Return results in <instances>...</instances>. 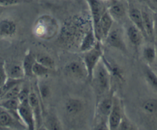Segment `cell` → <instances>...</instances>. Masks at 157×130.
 Wrapping results in <instances>:
<instances>
[{"instance_id":"6","label":"cell","mask_w":157,"mask_h":130,"mask_svg":"<svg viewBox=\"0 0 157 130\" xmlns=\"http://www.w3.org/2000/svg\"><path fill=\"white\" fill-rule=\"evenodd\" d=\"M123 113L120 100L115 96L113 97V105L107 118L109 129H117L121 121Z\"/></svg>"},{"instance_id":"25","label":"cell","mask_w":157,"mask_h":130,"mask_svg":"<svg viewBox=\"0 0 157 130\" xmlns=\"http://www.w3.org/2000/svg\"><path fill=\"white\" fill-rule=\"evenodd\" d=\"M143 111L148 115L157 113V99H148L142 104Z\"/></svg>"},{"instance_id":"8","label":"cell","mask_w":157,"mask_h":130,"mask_svg":"<svg viewBox=\"0 0 157 130\" xmlns=\"http://www.w3.org/2000/svg\"><path fill=\"white\" fill-rule=\"evenodd\" d=\"M64 69L68 75L75 79L82 80L87 78V71L83 61H72L65 66Z\"/></svg>"},{"instance_id":"9","label":"cell","mask_w":157,"mask_h":130,"mask_svg":"<svg viewBox=\"0 0 157 130\" xmlns=\"http://www.w3.org/2000/svg\"><path fill=\"white\" fill-rule=\"evenodd\" d=\"M90 9L91 18H92V27L95 29L99 25L100 19L105 11L104 6L99 0H86Z\"/></svg>"},{"instance_id":"2","label":"cell","mask_w":157,"mask_h":130,"mask_svg":"<svg viewBox=\"0 0 157 130\" xmlns=\"http://www.w3.org/2000/svg\"><path fill=\"white\" fill-rule=\"evenodd\" d=\"M93 80L101 93L109 92L111 86V75L101 59L94 70L92 80Z\"/></svg>"},{"instance_id":"5","label":"cell","mask_w":157,"mask_h":130,"mask_svg":"<svg viewBox=\"0 0 157 130\" xmlns=\"http://www.w3.org/2000/svg\"><path fill=\"white\" fill-rule=\"evenodd\" d=\"M105 43L110 47L126 52L127 50L123 32L120 28L111 29L105 39Z\"/></svg>"},{"instance_id":"3","label":"cell","mask_w":157,"mask_h":130,"mask_svg":"<svg viewBox=\"0 0 157 130\" xmlns=\"http://www.w3.org/2000/svg\"><path fill=\"white\" fill-rule=\"evenodd\" d=\"M100 42L98 41L93 48L83 53L82 61L87 71V78L90 82H92L94 70L103 56V51Z\"/></svg>"},{"instance_id":"13","label":"cell","mask_w":157,"mask_h":130,"mask_svg":"<svg viewBox=\"0 0 157 130\" xmlns=\"http://www.w3.org/2000/svg\"><path fill=\"white\" fill-rule=\"evenodd\" d=\"M98 40L95 37L93 27L88 30L82 38L79 47V50L82 53H85L93 48L96 44Z\"/></svg>"},{"instance_id":"38","label":"cell","mask_w":157,"mask_h":130,"mask_svg":"<svg viewBox=\"0 0 157 130\" xmlns=\"http://www.w3.org/2000/svg\"><path fill=\"white\" fill-rule=\"evenodd\" d=\"M155 72L157 74V65H156V71H155Z\"/></svg>"},{"instance_id":"31","label":"cell","mask_w":157,"mask_h":130,"mask_svg":"<svg viewBox=\"0 0 157 130\" xmlns=\"http://www.w3.org/2000/svg\"><path fill=\"white\" fill-rule=\"evenodd\" d=\"M8 78L6 64L3 62H0V87H1L7 81Z\"/></svg>"},{"instance_id":"11","label":"cell","mask_w":157,"mask_h":130,"mask_svg":"<svg viewBox=\"0 0 157 130\" xmlns=\"http://www.w3.org/2000/svg\"><path fill=\"white\" fill-rule=\"evenodd\" d=\"M107 11L113 20H120L126 14V10L123 2L119 1H114L109 6Z\"/></svg>"},{"instance_id":"35","label":"cell","mask_w":157,"mask_h":130,"mask_svg":"<svg viewBox=\"0 0 157 130\" xmlns=\"http://www.w3.org/2000/svg\"><path fill=\"white\" fill-rule=\"evenodd\" d=\"M153 33H154V40L157 42V15L153 16Z\"/></svg>"},{"instance_id":"1","label":"cell","mask_w":157,"mask_h":130,"mask_svg":"<svg viewBox=\"0 0 157 130\" xmlns=\"http://www.w3.org/2000/svg\"><path fill=\"white\" fill-rule=\"evenodd\" d=\"M34 31V34L39 38L50 39L58 32L59 25L55 18L44 15L39 17L36 21Z\"/></svg>"},{"instance_id":"17","label":"cell","mask_w":157,"mask_h":130,"mask_svg":"<svg viewBox=\"0 0 157 130\" xmlns=\"http://www.w3.org/2000/svg\"><path fill=\"white\" fill-rule=\"evenodd\" d=\"M83 102L75 98H70L66 102L65 109L66 112L71 115H75L80 113L83 109Z\"/></svg>"},{"instance_id":"21","label":"cell","mask_w":157,"mask_h":130,"mask_svg":"<svg viewBox=\"0 0 157 130\" xmlns=\"http://www.w3.org/2000/svg\"><path fill=\"white\" fill-rule=\"evenodd\" d=\"M35 61V56L33 55L32 53L29 52L25 55L23 61V63L21 64L25 76H33L32 69Z\"/></svg>"},{"instance_id":"29","label":"cell","mask_w":157,"mask_h":130,"mask_svg":"<svg viewBox=\"0 0 157 130\" xmlns=\"http://www.w3.org/2000/svg\"><path fill=\"white\" fill-rule=\"evenodd\" d=\"M46 125L49 129L58 130L62 129L59 121L53 116L47 118L46 121Z\"/></svg>"},{"instance_id":"26","label":"cell","mask_w":157,"mask_h":130,"mask_svg":"<svg viewBox=\"0 0 157 130\" xmlns=\"http://www.w3.org/2000/svg\"><path fill=\"white\" fill-rule=\"evenodd\" d=\"M145 77L150 86L157 91V74L151 69L147 67L145 69Z\"/></svg>"},{"instance_id":"19","label":"cell","mask_w":157,"mask_h":130,"mask_svg":"<svg viewBox=\"0 0 157 130\" xmlns=\"http://www.w3.org/2000/svg\"><path fill=\"white\" fill-rule=\"evenodd\" d=\"M6 72L8 78L22 80L25 77L22 65L18 64H11L10 65H6Z\"/></svg>"},{"instance_id":"28","label":"cell","mask_w":157,"mask_h":130,"mask_svg":"<svg viewBox=\"0 0 157 130\" xmlns=\"http://www.w3.org/2000/svg\"><path fill=\"white\" fill-rule=\"evenodd\" d=\"M21 89V83H19L13 86H12L11 88H10L0 99L1 100H4V99H10V98H17L20 90Z\"/></svg>"},{"instance_id":"32","label":"cell","mask_w":157,"mask_h":130,"mask_svg":"<svg viewBox=\"0 0 157 130\" xmlns=\"http://www.w3.org/2000/svg\"><path fill=\"white\" fill-rule=\"evenodd\" d=\"M29 91L27 88H21L17 98L19 101L20 103H25L28 102V96H29Z\"/></svg>"},{"instance_id":"30","label":"cell","mask_w":157,"mask_h":130,"mask_svg":"<svg viewBox=\"0 0 157 130\" xmlns=\"http://www.w3.org/2000/svg\"><path fill=\"white\" fill-rule=\"evenodd\" d=\"M136 129L137 128H136V126H134L129 120H128L123 114L121 121L117 129L134 130V129Z\"/></svg>"},{"instance_id":"16","label":"cell","mask_w":157,"mask_h":130,"mask_svg":"<svg viewBox=\"0 0 157 130\" xmlns=\"http://www.w3.org/2000/svg\"><path fill=\"white\" fill-rule=\"evenodd\" d=\"M128 14L132 24L135 25L142 32L144 36L145 37L143 27V21L141 10L139 9L136 7H131L128 10Z\"/></svg>"},{"instance_id":"37","label":"cell","mask_w":157,"mask_h":130,"mask_svg":"<svg viewBox=\"0 0 157 130\" xmlns=\"http://www.w3.org/2000/svg\"><path fill=\"white\" fill-rule=\"evenodd\" d=\"M151 1H152V2H153L154 3H156L157 4V0H150Z\"/></svg>"},{"instance_id":"24","label":"cell","mask_w":157,"mask_h":130,"mask_svg":"<svg viewBox=\"0 0 157 130\" xmlns=\"http://www.w3.org/2000/svg\"><path fill=\"white\" fill-rule=\"evenodd\" d=\"M14 116L9 111L0 106V126L2 127L10 126L13 123Z\"/></svg>"},{"instance_id":"14","label":"cell","mask_w":157,"mask_h":130,"mask_svg":"<svg viewBox=\"0 0 157 130\" xmlns=\"http://www.w3.org/2000/svg\"><path fill=\"white\" fill-rule=\"evenodd\" d=\"M113 97L112 94L105 97L98 104L96 112L99 117L106 118L107 120L113 105Z\"/></svg>"},{"instance_id":"4","label":"cell","mask_w":157,"mask_h":130,"mask_svg":"<svg viewBox=\"0 0 157 130\" xmlns=\"http://www.w3.org/2000/svg\"><path fill=\"white\" fill-rule=\"evenodd\" d=\"M113 23V18L106 10L102 14L98 26L95 29H93L98 41L101 42L105 40L112 28Z\"/></svg>"},{"instance_id":"15","label":"cell","mask_w":157,"mask_h":130,"mask_svg":"<svg viewBox=\"0 0 157 130\" xmlns=\"http://www.w3.org/2000/svg\"><path fill=\"white\" fill-rule=\"evenodd\" d=\"M17 27L15 22L10 19H3L0 21V36L9 37L14 36Z\"/></svg>"},{"instance_id":"23","label":"cell","mask_w":157,"mask_h":130,"mask_svg":"<svg viewBox=\"0 0 157 130\" xmlns=\"http://www.w3.org/2000/svg\"><path fill=\"white\" fill-rule=\"evenodd\" d=\"M35 60L45 67L52 69L55 67V63L54 59L49 55L45 53H38L35 55Z\"/></svg>"},{"instance_id":"22","label":"cell","mask_w":157,"mask_h":130,"mask_svg":"<svg viewBox=\"0 0 157 130\" xmlns=\"http://www.w3.org/2000/svg\"><path fill=\"white\" fill-rule=\"evenodd\" d=\"M142 56L145 61L148 64L151 65L154 63L157 56V52L155 46H145L142 51Z\"/></svg>"},{"instance_id":"12","label":"cell","mask_w":157,"mask_h":130,"mask_svg":"<svg viewBox=\"0 0 157 130\" xmlns=\"http://www.w3.org/2000/svg\"><path fill=\"white\" fill-rule=\"evenodd\" d=\"M143 21V27L145 37L154 40V33H153V16L151 15L146 10H141Z\"/></svg>"},{"instance_id":"20","label":"cell","mask_w":157,"mask_h":130,"mask_svg":"<svg viewBox=\"0 0 157 130\" xmlns=\"http://www.w3.org/2000/svg\"><path fill=\"white\" fill-rule=\"evenodd\" d=\"M20 102L17 98H10L0 101V106L11 113L14 117L20 119L18 115V108Z\"/></svg>"},{"instance_id":"34","label":"cell","mask_w":157,"mask_h":130,"mask_svg":"<svg viewBox=\"0 0 157 130\" xmlns=\"http://www.w3.org/2000/svg\"><path fill=\"white\" fill-rule=\"evenodd\" d=\"M21 0H0V6H10L16 5L20 2Z\"/></svg>"},{"instance_id":"18","label":"cell","mask_w":157,"mask_h":130,"mask_svg":"<svg viewBox=\"0 0 157 130\" xmlns=\"http://www.w3.org/2000/svg\"><path fill=\"white\" fill-rule=\"evenodd\" d=\"M127 36L130 42L136 47H139L142 42L144 35L142 32L133 24L127 29Z\"/></svg>"},{"instance_id":"7","label":"cell","mask_w":157,"mask_h":130,"mask_svg":"<svg viewBox=\"0 0 157 130\" xmlns=\"http://www.w3.org/2000/svg\"><path fill=\"white\" fill-rule=\"evenodd\" d=\"M17 112L20 120L28 129L34 130L36 129L34 116L28 102L20 103Z\"/></svg>"},{"instance_id":"27","label":"cell","mask_w":157,"mask_h":130,"mask_svg":"<svg viewBox=\"0 0 157 130\" xmlns=\"http://www.w3.org/2000/svg\"><path fill=\"white\" fill-rule=\"evenodd\" d=\"M51 69L45 67L44 66L40 64V63L35 61L33 66V76H36L39 77H42L48 75Z\"/></svg>"},{"instance_id":"10","label":"cell","mask_w":157,"mask_h":130,"mask_svg":"<svg viewBox=\"0 0 157 130\" xmlns=\"http://www.w3.org/2000/svg\"><path fill=\"white\" fill-rule=\"evenodd\" d=\"M28 103L34 114L36 127H40L41 124V110L38 96L34 91H29L28 96Z\"/></svg>"},{"instance_id":"33","label":"cell","mask_w":157,"mask_h":130,"mask_svg":"<svg viewBox=\"0 0 157 130\" xmlns=\"http://www.w3.org/2000/svg\"><path fill=\"white\" fill-rule=\"evenodd\" d=\"M39 92L42 98H47L50 94V89L46 85H41L39 87Z\"/></svg>"},{"instance_id":"36","label":"cell","mask_w":157,"mask_h":130,"mask_svg":"<svg viewBox=\"0 0 157 130\" xmlns=\"http://www.w3.org/2000/svg\"><path fill=\"white\" fill-rule=\"evenodd\" d=\"M139 1H141V2H144V3H147V4H148V3H149V2H150V0H139Z\"/></svg>"}]
</instances>
